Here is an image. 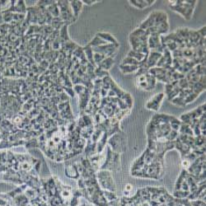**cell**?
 I'll list each match as a JSON object with an SVG mask.
<instances>
[{
  "label": "cell",
  "mask_w": 206,
  "mask_h": 206,
  "mask_svg": "<svg viewBox=\"0 0 206 206\" xmlns=\"http://www.w3.org/2000/svg\"><path fill=\"white\" fill-rule=\"evenodd\" d=\"M169 6L173 11L179 12L186 19H191L197 1H168Z\"/></svg>",
  "instance_id": "obj_1"
},
{
  "label": "cell",
  "mask_w": 206,
  "mask_h": 206,
  "mask_svg": "<svg viewBox=\"0 0 206 206\" xmlns=\"http://www.w3.org/2000/svg\"><path fill=\"white\" fill-rule=\"evenodd\" d=\"M157 79L148 72L136 75L135 84L138 88L145 91H151L156 86Z\"/></svg>",
  "instance_id": "obj_2"
},
{
  "label": "cell",
  "mask_w": 206,
  "mask_h": 206,
  "mask_svg": "<svg viewBox=\"0 0 206 206\" xmlns=\"http://www.w3.org/2000/svg\"><path fill=\"white\" fill-rule=\"evenodd\" d=\"M98 181H99V183L101 185V187L106 191H112V192L116 191V184L113 181L112 176L111 175L110 172L101 170L100 173H98Z\"/></svg>",
  "instance_id": "obj_3"
},
{
  "label": "cell",
  "mask_w": 206,
  "mask_h": 206,
  "mask_svg": "<svg viewBox=\"0 0 206 206\" xmlns=\"http://www.w3.org/2000/svg\"><path fill=\"white\" fill-rule=\"evenodd\" d=\"M103 169H109V170H120V154H116L111 150V147H108V154L107 158L104 164L101 167Z\"/></svg>",
  "instance_id": "obj_4"
},
{
  "label": "cell",
  "mask_w": 206,
  "mask_h": 206,
  "mask_svg": "<svg viewBox=\"0 0 206 206\" xmlns=\"http://www.w3.org/2000/svg\"><path fill=\"white\" fill-rule=\"evenodd\" d=\"M109 143L112 148V150L116 153V154H120L124 152L126 147H125V139H124L123 136L117 133L116 135H114L113 137L111 138L109 140Z\"/></svg>",
  "instance_id": "obj_5"
},
{
  "label": "cell",
  "mask_w": 206,
  "mask_h": 206,
  "mask_svg": "<svg viewBox=\"0 0 206 206\" xmlns=\"http://www.w3.org/2000/svg\"><path fill=\"white\" fill-rule=\"evenodd\" d=\"M163 98H164V93L156 94L147 102L145 106L146 108L148 110H153L154 111H157L160 108Z\"/></svg>",
  "instance_id": "obj_6"
},
{
  "label": "cell",
  "mask_w": 206,
  "mask_h": 206,
  "mask_svg": "<svg viewBox=\"0 0 206 206\" xmlns=\"http://www.w3.org/2000/svg\"><path fill=\"white\" fill-rule=\"evenodd\" d=\"M163 54H162L161 58L159 59L157 62V66L159 68H162L165 69H169L171 68V65L173 64V59L171 56V53L167 48L163 49Z\"/></svg>",
  "instance_id": "obj_7"
},
{
  "label": "cell",
  "mask_w": 206,
  "mask_h": 206,
  "mask_svg": "<svg viewBox=\"0 0 206 206\" xmlns=\"http://www.w3.org/2000/svg\"><path fill=\"white\" fill-rule=\"evenodd\" d=\"M130 4H131L133 7H135L136 8L139 9H143V8L149 7L151 5L155 3L154 0H148V1H144V0H130L129 1Z\"/></svg>",
  "instance_id": "obj_8"
},
{
  "label": "cell",
  "mask_w": 206,
  "mask_h": 206,
  "mask_svg": "<svg viewBox=\"0 0 206 206\" xmlns=\"http://www.w3.org/2000/svg\"><path fill=\"white\" fill-rule=\"evenodd\" d=\"M97 36L101 38L103 41H105L106 43H110V44H112V45L119 47V44L116 41V39L111 34L108 33V32H100V33L97 34Z\"/></svg>",
  "instance_id": "obj_9"
},
{
  "label": "cell",
  "mask_w": 206,
  "mask_h": 206,
  "mask_svg": "<svg viewBox=\"0 0 206 206\" xmlns=\"http://www.w3.org/2000/svg\"><path fill=\"white\" fill-rule=\"evenodd\" d=\"M69 4H70V8H71L73 15H74L75 18L77 19V17H79V13H80V12L82 10V1H70Z\"/></svg>",
  "instance_id": "obj_10"
},
{
  "label": "cell",
  "mask_w": 206,
  "mask_h": 206,
  "mask_svg": "<svg viewBox=\"0 0 206 206\" xmlns=\"http://www.w3.org/2000/svg\"><path fill=\"white\" fill-rule=\"evenodd\" d=\"M114 64H115V61H114V58L112 56L106 57L105 59L98 64V68H101L106 71H108L109 69L112 67Z\"/></svg>",
  "instance_id": "obj_11"
},
{
  "label": "cell",
  "mask_w": 206,
  "mask_h": 206,
  "mask_svg": "<svg viewBox=\"0 0 206 206\" xmlns=\"http://www.w3.org/2000/svg\"><path fill=\"white\" fill-rule=\"evenodd\" d=\"M139 68V66L136 65H127V64H120V70L124 74H130L132 73L138 71Z\"/></svg>",
  "instance_id": "obj_12"
},
{
  "label": "cell",
  "mask_w": 206,
  "mask_h": 206,
  "mask_svg": "<svg viewBox=\"0 0 206 206\" xmlns=\"http://www.w3.org/2000/svg\"><path fill=\"white\" fill-rule=\"evenodd\" d=\"M146 55H144V54H142V53L137 52V51L133 50V49L130 50V51H129V53H128V56L131 57V58H133V59L138 60V61H139V62H140V63H141L143 60L145 59Z\"/></svg>",
  "instance_id": "obj_13"
},
{
  "label": "cell",
  "mask_w": 206,
  "mask_h": 206,
  "mask_svg": "<svg viewBox=\"0 0 206 206\" xmlns=\"http://www.w3.org/2000/svg\"><path fill=\"white\" fill-rule=\"evenodd\" d=\"M121 64H127V65H136V66H139L140 65V62H139L138 60L133 59L131 57L127 56L126 58H124L122 61Z\"/></svg>",
  "instance_id": "obj_14"
},
{
  "label": "cell",
  "mask_w": 206,
  "mask_h": 206,
  "mask_svg": "<svg viewBox=\"0 0 206 206\" xmlns=\"http://www.w3.org/2000/svg\"><path fill=\"white\" fill-rule=\"evenodd\" d=\"M94 74H95V76H97L98 78H105V77H107L109 76L108 72L106 71L104 69H102L101 68H96V69L94 70Z\"/></svg>",
  "instance_id": "obj_15"
},
{
  "label": "cell",
  "mask_w": 206,
  "mask_h": 206,
  "mask_svg": "<svg viewBox=\"0 0 206 206\" xmlns=\"http://www.w3.org/2000/svg\"><path fill=\"white\" fill-rule=\"evenodd\" d=\"M104 195H105L106 198L108 199L109 201H113L117 199V196H116V193H114L112 191H104Z\"/></svg>",
  "instance_id": "obj_16"
},
{
  "label": "cell",
  "mask_w": 206,
  "mask_h": 206,
  "mask_svg": "<svg viewBox=\"0 0 206 206\" xmlns=\"http://www.w3.org/2000/svg\"><path fill=\"white\" fill-rule=\"evenodd\" d=\"M191 204L193 206H205V201L201 200V199L191 200Z\"/></svg>",
  "instance_id": "obj_17"
},
{
  "label": "cell",
  "mask_w": 206,
  "mask_h": 206,
  "mask_svg": "<svg viewBox=\"0 0 206 206\" xmlns=\"http://www.w3.org/2000/svg\"><path fill=\"white\" fill-rule=\"evenodd\" d=\"M132 189H133V187H132L131 185H130V184H127V185L125 186V187H124V193L126 192V195H127V194L131 192Z\"/></svg>",
  "instance_id": "obj_18"
},
{
  "label": "cell",
  "mask_w": 206,
  "mask_h": 206,
  "mask_svg": "<svg viewBox=\"0 0 206 206\" xmlns=\"http://www.w3.org/2000/svg\"><path fill=\"white\" fill-rule=\"evenodd\" d=\"M98 2H101V1H95V0H90V1H82V4H86V5H92V4H97Z\"/></svg>",
  "instance_id": "obj_19"
}]
</instances>
